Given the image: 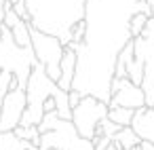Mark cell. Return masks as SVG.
<instances>
[{
  "label": "cell",
  "mask_w": 154,
  "mask_h": 150,
  "mask_svg": "<svg viewBox=\"0 0 154 150\" xmlns=\"http://www.w3.org/2000/svg\"><path fill=\"white\" fill-rule=\"evenodd\" d=\"M30 40H32V53L36 57V61L45 68L47 76L57 83L59 80V61L63 55V45L57 36L45 34L40 30H34L30 26Z\"/></svg>",
  "instance_id": "obj_1"
},
{
  "label": "cell",
  "mask_w": 154,
  "mask_h": 150,
  "mask_svg": "<svg viewBox=\"0 0 154 150\" xmlns=\"http://www.w3.org/2000/svg\"><path fill=\"white\" fill-rule=\"evenodd\" d=\"M108 114V104L93 97V95H85L80 99V104L76 108H72V125L76 129V133L85 139H93L95 135V127L99 125L101 118H106Z\"/></svg>",
  "instance_id": "obj_2"
},
{
  "label": "cell",
  "mask_w": 154,
  "mask_h": 150,
  "mask_svg": "<svg viewBox=\"0 0 154 150\" xmlns=\"http://www.w3.org/2000/svg\"><path fill=\"white\" fill-rule=\"evenodd\" d=\"M26 106H28V99L23 89L9 91L2 97V106H0V131H13L19 125Z\"/></svg>",
  "instance_id": "obj_3"
},
{
  "label": "cell",
  "mask_w": 154,
  "mask_h": 150,
  "mask_svg": "<svg viewBox=\"0 0 154 150\" xmlns=\"http://www.w3.org/2000/svg\"><path fill=\"white\" fill-rule=\"evenodd\" d=\"M116 106H120V108H131V110H137V108L146 106L141 87L133 85V83L127 78V80L122 83V87H120L114 95H110L108 108H116Z\"/></svg>",
  "instance_id": "obj_4"
},
{
  "label": "cell",
  "mask_w": 154,
  "mask_h": 150,
  "mask_svg": "<svg viewBox=\"0 0 154 150\" xmlns=\"http://www.w3.org/2000/svg\"><path fill=\"white\" fill-rule=\"evenodd\" d=\"M129 127L135 131V135L141 142L154 144V110L152 108L141 106V108L133 110V118H131Z\"/></svg>",
  "instance_id": "obj_5"
},
{
  "label": "cell",
  "mask_w": 154,
  "mask_h": 150,
  "mask_svg": "<svg viewBox=\"0 0 154 150\" xmlns=\"http://www.w3.org/2000/svg\"><path fill=\"white\" fill-rule=\"evenodd\" d=\"M74 74H76V51L70 47H63V55L59 61V80L55 83L61 91H70L72 83H74Z\"/></svg>",
  "instance_id": "obj_6"
},
{
  "label": "cell",
  "mask_w": 154,
  "mask_h": 150,
  "mask_svg": "<svg viewBox=\"0 0 154 150\" xmlns=\"http://www.w3.org/2000/svg\"><path fill=\"white\" fill-rule=\"evenodd\" d=\"M11 36H13V42L15 47L19 49H32V40H30V23L28 21H17L13 28H11Z\"/></svg>",
  "instance_id": "obj_7"
},
{
  "label": "cell",
  "mask_w": 154,
  "mask_h": 150,
  "mask_svg": "<svg viewBox=\"0 0 154 150\" xmlns=\"http://www.w3.org/2000/svg\"><path fill=\"white\" fill-rule=\"evenodd\" d=\"M112 142H116L120 146V150H133L141 139L135 135V131L131 127H120L114 135H112Z\"/></svg>",
  "instance_id": "obj_8"
},
{
  "label": "cell",
  "mask_w": 154,
  "mask_h": 150,
  "mask_svg": "<svg viewBox=\"0 0 154 150\" xmlns=\"http://www.w3.org/2000/svg\"><path fill=\"white\" fill-rule=\"evenodd\" d=\"M32 142L19 139L13 131H0V150H28Z\"/></svg>",
  "instance_id": "obj_9"
},
{
  "label": "cell",
  "mask_w": 154,
  "mask_h": 150,
  "mask_svg": "<svg viewBox=\"0 0 154 150\" xmlns=\"http://www.w3.org/2000/svg\"><path fill=\"white\" fill-rule=\"evenodd\" d=\"M112 123H116L118 127H129L131 125V118H133V110L131 108H108V114H106Z\"/></svg>",
  "instance_id": "obj_10"
},
{
  "label": "cell",
  "mask_w": 154,
  "mask_h": 150,
  "mask_svg": "<svg viewBox=\"0 0 154 150\" xmlns=\"http://www.w3.org/2000/svg\"><path fill=\"white\" fill-rule=\"evenodd\" d=\"M127 78L133 83V85H141V80H143V61L141 59H137V57H133L127 66Z\"/></svg>",
  "instance_id": "obj_11"
},
{
  "label": "cell",
  "mask_w": 154,
  "mask_h": 150,
  "mask_svg": "<svg viewBox=\"0 0 154 150\" xmlns=\"http://www.w3.org/2000/svg\"><path fill=\"white\" fill-rule=\"evenodd\" d=\"M13 133H15V135H17L19 139L32 142V146H36V148H38L40 131H38V127H36V125H30V127H21V125H17V127L13 129Z\"/></svg>",
  "instance_id": "obj_12"
},
{
  "label": "cell",
  "mask_w": 154,
  "mask_h": 150,
  "mask_svg": "<svg viewBox=\"0 0 154 150\" xmlns=\"http://www.w3.org/2000/svg\"><path fill=\"white\" fill-rule=\"evenodd\" d=\"M148 15H143V13H133L131 17H129V21H127V28H129V34H131V38H137L139 34H141V30L146 28V23H148Z\"/></svg>",
  "instance_id": "obj_13"
},
{
  "label": "cell",
  "mask_w": 154,
  "mask_h": 150,
  "mask_svg": "<svg viewBox=\"0 0 154 150\" xmlns=\"http://www.w3.org/2000/svg\"><path fill=\"white\" fill-rule=\"evenodd\" d=\"M11 80H13V72L0 70V99L11 91Z\"/></svg>",
  "instance_id": "obj_14"
},
{
  "label": "cell",
  "mask_w": 154,
  "mask_h": 150,
  "mask_svg": "<svg viewBox=\"0 0 154 150\" xmlns=\"http://www.w3.org/2000/svg\"><path fill=\"white\" fill-rule=\"evenodd\" d=\"M68 150H95V148H93V142H91V139H85V137L76 135V137L72 139V144H70Z\"/></svg>",
  "instance_id": "obj_15"
},
{
  "label": "cell",
  "mask_w": 154,
  "mask_h": 150,
  "mask_svg": "<svg viewBox=\"0 0 154 150\" xmlns=\"http://www.w3.org/2000/svg\"><path fill=\"white\" fill-rule=\"evenodd\" d=\"M17 21H21V19H19V15L13 11V7H11V9H7V11H5V15H2V26H7V28L11 30Z\"/></svg>",
  "instance_id": "obj_16"
},
{
  "label": "cell",
  "mask_w": 154,
  "mask_h": 150,
  "mask_svg": "<svg viewBox=\"0 0 154 150\" xmlns=\"http://www.w3.org/2000/svg\"><path fill=\"white\" fill-rule=\"evenodd\" d=\"M13 11L19 15V19H23V21L30 23V13H28V7H26V0H19V2H15V5H13Z\"/></svg>",
  "instance_id": "obj_17"
},
{
  "label": "cell",
  "mask_w": 154,
  "mask_h": 150,
  "mask_svg": "<svg viewBox=\"0 0 154 150\" xmlns=\"http://www.w3.org/2000/svg\"><path fill=\"white\" fill-rule=\"evenodd\" d=\"M85 95L80 93V91H76V89H70L68 91V106H70V110L72 108H76L78 104H80V99H82Z\"/></svg>",
  "instance_id": "obj_18"
},
{
  "label": "cell",
  "mask_w": 154,
  "mask_h": 150,
  "mask_svg": "<svg viewBox=\"0 0 154 150\" xmlns=\"http://www.w3.org/2000/svg\"><path fill=\"white\" fill-rule=\"evenodd\" d=\"M55 110H57L55 97H47V99L42 102V114H47V112H55Z\"/></svg>",
  "instance_id": "obj_19"
},
{
  "label": "cell",
  "mask_w": 154,
  "mask_h": 150,
  "mask_svg": "<svg viewBox=\"0 0 154 150\" xmlns=\"http://www.w3.org/2000/svg\"><path fill=\"white\" fill-rule=\"evenodd\" d=\"M137 150H154V144H150V142H139V144H137Z\"/></svg>",
  "instance_id": "obj_20"
},
{
  "label": "cell",
  "mask_w": 154,
  "mask_h": 150,
  "mask_svg": "<svg viewBox=\"0 0 154 150\" xmlns=\"http://www.w3.org/2000/svg\"><path fill=\"white\" fill-rule=\"evenodd\" d=\"M103 150H120V146H118L116 142H110V144H108V148H103Z\"/></svg>",
  "instance_id": "obj_21"
},
{
  "label": "cell",
  "mask_w": 154,
  "mask_h": 150,
  "mask_svg": "<svg viewBox=\"0 0 154 150\" xmlns=\"http://www.w3.org/2000/svg\"><path fill=\"white\" fill-rule=\"evenodd\" d=\"M28 150H38V148H36V146H32V148H28Z\"/></svg>",
  "instance_id": "obj_22"
},
{
  "label": "cell",
  "mask_w": 154,
  "mask_h": 150,
  "mask_svg": "<svg viewBox=\"0 0 154 150\" xmlns=\"http://www.w3.org/2000/svg\"><path fill=\"white\" fill-rule=\"evenodd\" d=\"M0 106H2V99H0Z\"/></svg>",
  "instance_id": "obj_23"
},
{
  "label": "cell",
  "mask_w": 154,
  "mask_h": 150,
  "mask_svg": "<svg viewBox=\"0 0 154 150\" xmlns=\"http://www.w3.org/2000/svg\"><path fill=\"white\" fill-rule=\"evenodd\" d=\"M152 110H154V106H152Z\"/></svg>",
  "instance_id": "obj_24"
}]
</instances>
